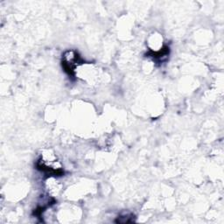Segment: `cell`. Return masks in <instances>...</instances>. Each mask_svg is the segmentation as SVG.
I'll use <instances>...</instances> for the list:
<instances>
[{"instance_id":"1","label":"cell","mask_w":224,"mask_h":224,"mask_svg":"<svg viewBox=\"0 0 224 224\" xmlns=\"http://www.w3.org/2000/svg\"><path fill=\"white\" fill-rule=\"evenodd\" d=\"M116 222H121V223H125V222H132L133 221V218L132 215H129V214H126L123 216H120L118 217V220L116 221Z\"/></svg>"}]
</instances>
